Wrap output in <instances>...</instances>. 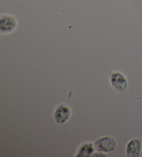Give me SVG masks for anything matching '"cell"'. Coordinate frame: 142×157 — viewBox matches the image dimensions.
<instances>
[{"mask_svg": "<svg viewBox=\"0 0 142 157\" xmlns=\"http://www.w3.org/2000/svg\"><path fill=\"white\" fill-rule=\"evenodd\" d=\"M97 151L104 153H110L116 150L117 140L112 136H105L97 139L94 143Z\"/></svg>", "mask_w": 142, "mask_h": 157, "instance_id": "6da1fadb", "label": "cell"}, {"mask_svg": "<svg viewBox=\"0 0 142 157\" xmlns=\"http://www.w3.org/2000/svg\"><path fill=\"white\" fill-rule=\"evenodd\" d=\"M18 21L15 16L7 13L0 15V32L2 34H10L18 28Z\"/></svg>", "mask_w": 142, "mask_h": 157, "instance_id": "7a4b0ae2", "label": "cell"}, {"mask_svg": "<svg viewBox=\"0 0 142 157\" xmlns=\"http://www.w3.org/2000/svg\"><path fill=\"white\" fill-rule=\"evenodd\" d=\"M54 120L59 124H63L69 120L72 116V110L67 105L61 103L57 105L53 113Z\"/></svg>", "mask_w": 142, "mask_h": 157, "instance_id": "3957f363", "label": "cell"}, {"mask_svg": "<svg viewBox=\"0 0 142 157\" xmlns=\"http://www.w3.org/2000/svg\"><path fill=\"white\" fill-rule=\"evenodd\" d=\"M110 82L112 86L119 92L125 91L128 86L126 77L123 73L119 71H115L111 74Z\"/></svg>", "mask_w": 142, "mask_h": 157, "instance_id": "277c9868", "label": "cell"}, {"mask_svg": "<svg viewBox=\"0 0 142 157\" xmlns=\"http://www.w3.org/2000/svg\"><path fill=\"white\" fill-rule=\"evenodd\" d=\"M142 150V140L139 138L130 140L125 147V154L128 157L140 156Z\"/></svg>", "mask_w": 142, "mask_h": 157, "instance_id": "5b68a950", "label": "cell"}, {"mask_svg": "<svg viewBox=\"0 0 142 157\" xmlns=\"http://www.w3.org/2000/svg\"><path fill=\"white\" fill-rule=\"evenodd\" d=\"M94 144L91 142H86L79 146L76 151V157H88L92 156L95 152Z\"/></svg>", "mask_w": 142, "mask_h": 157, "instance_id": "8992f818", "label": "cell"}]
</instances>
